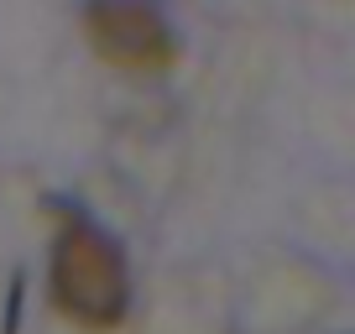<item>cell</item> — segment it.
<instances>
[{"label": "cell", "instance_id": "1", "mask_svg": "<svg viewBox=\"0 0 355 334\" xmlns=\"http://www.w3.org/2000/svg\"><path fill=\"white\" fill-rule=\"evenodd\" d=\"M53 303L63 319L78 329H110L121 324L125 298H131V277H125V256L110 230L89 220V214H63L53 240Z\"/></svg>", "mask_w": 355, "mask_h": 334}, {"label": "cell", "instance_id": "2", "mask_svg": "<svg viewBox=\"0 0 355 334\" xmlns=\"http://www.w3.org/2000/svg\"><path fill=\"white\" fill-rule=\"evenodd\" d=\"M84 37L105 63L125 73H162L178 58V32L157 0H89Z\"/></svg>", "mask_w": 355, "mask_h": 334}]
</instances>
